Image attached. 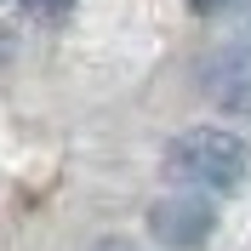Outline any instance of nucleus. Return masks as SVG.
I'll list each match as a JSON object with an SVG mask.
<instances>
[{"label": "nucleus", "instance_id": "nucleus-4", "mask_svg": "<svg viewBox=\"0 0 251 251\" xmlns=\"http://www.w3.org/2000/svg\"><path fill=\"white\" fill-rule=\"evenodd\" d=\"M75 6V0H29V12H40V17H63Z\"/></svg>", "mask_w": 251, "mask_h": 251}, {"label": "nucleus", "instance_id": "nucleus-1", "mask_svg": "<svg viewBox=\"0 0 251 251\" xmlns=\"http://www.w3.org/2000/svg\"><path fill=\"white\" fill-rule=\"evenodd\" d=\"M172 188H194V194H240L251 177V149L240 131L223 126H188L166 143L160 154Z\"/></svg>", "mask_w": 251, "mask_h": 251}, {"label": "nucleus", "instance_id": "nucleus-2", "mask_svg": "<svg viewBox=\"0 0 251 251\" xmlns=\"http://www.w3.org/2000/svg\"><path fill=\"white\" fill-rule=\"evenodd\" d=\"M149 234L166 251H200L217 234V205L211 194H194V188H172L149 205Z\"/></svg>", "mask_w": 251, "mask_h": 251}, {"label": "nucleus", "instance_id": "nucleus-3", "mask_svg": "<svg viewBox=\"0 0 251 251\" xmlns=\"http://www.w3.org/2000/svg\"><path fill=\"white\" fill-rule=\"evenodd\" d=\"M194 86L211 109L223 114H251V40H223L200 57Z\"/></svg>", "mask_w": 251, "mask_h": 251}, {"label": "nucleus", "instance_id": "nucleus-5", "mask_svg": "<svg viewBox=\"0 0 251 251\" xmlns=\"http://www.w3.org/2000/svg\"><path fill=\"white\" fill-rule=\"evenodd\" d=\"M92 251H137V246H131V240H97Z\"/></svg>", "mask_w": 251, "mask_h": 251}, {"label": "nucleus", "instance_id": "nucleus-6", "mask_svg": "<svg viewBox=\"0 0 251 251\" xmlns=\"http://www.w3.org/2000/svg\"><path fill=\"white\" fill-rule=\"evenodd\" d=\"M234 0H194V12H228Z\"/></svg>", "mask_w": 251, "mask_h": 251}]
</instances>
